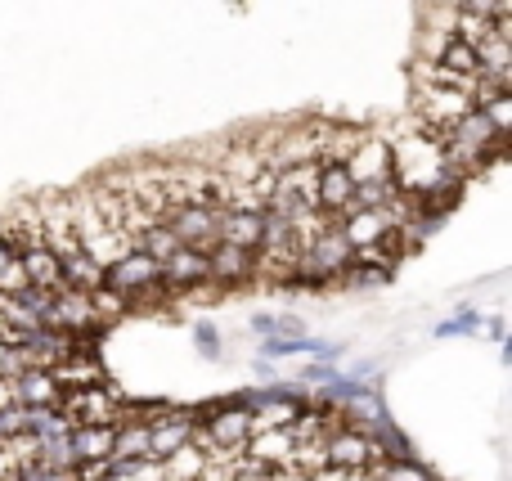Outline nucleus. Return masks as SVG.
Listing matches in <instances>:
<instances>
[{
	"instance_id": "11",
	"label": "nucleus",
	"mask_w": 512,
	"mask_h": 481,
	"mask_svg": "<svg viewBox=\"0 0 512 481\" xmlns=\"http://www.w3.org/2000/svg\"><path fill=\"white\" fill-rule=\"evenodd\" d=\"M158 266H162V288H198V284H207V252L203 248L180 243V248L171 252L167 261H158Z\"/></svg>"
},
{
	"instance_id": "5",
	"label": "nucleus",
	"mask_w": 512,
	"mask_h": 481,
	"mask_svg": "<svg viewBox=\"0 0 512 481\" xmlns=\"http://www.w3.org/2000/svg\"><path fill=\"white\" fill-rule=\"evenodd\" d=\"M45 329H59V333H90L99 329V315H95V302H90V293H81V288H59V293H50V306H45L41 315Z\"/></svg>"
},
{
	"instance_id": "21",
	"label": "nucleus",
	"mask_w": 512,
	"mask_h": 481,
	"mask_svg": "<svg viewBox=\"0 0 512 481\" xmlns=\"http://www.w3.org/2000/svg\"><path fill=\"white\" fill-rule=\"evenodd\" d=\"M23 288H32V284H27V270L18 261V248H14V239L0 234V293H23Z\"/></svg>"
},
{
	"instance_id": "18",
	"label": "nucleus",
	"mask_w": 512,
	"mask_h": 481,
	"mask_svg": "<svg viewBox=\"0 0 512 481\" xmlns=\"http://www.w3.org/2000/svg\"><path fill=\"white\" fill-rule=\"evenodd\" d=\"M283 468H297L306 477H319L328 473V437H315V441H292V455Z\"/></svg>"
},
{
	"instance_id": "20",
	"label": "nucleus",
	"mask_w": 512,
	"mask_h": 481,
	"mask_svg": "<svg viewBox=\"0 0 512 481\" xmlns=\"http://www.w3.org/2000/svg\"><path fill=\"white\" fill-rule=\"evenodd\" d=\"M297 410H301L297 401L270 396V401H261V405L252 410V432H261V428H288V423L297 419Z\"/></svg>"
},
{
	"instance_id": "15",
	"label": "nucleus",
	"mask_w": 512,
	"mask_h": 481,
	"mask_svg": "<svg viewBox=\"0 0 512 481\" xmlns=\"http://www.w3.org/2000/svg\"><path fill=\"white\" fill-rule=\"evenodd\" d=\"M54 383L63 387V392H72V387H90V383H104V369H99V360L90 356V347H77L72 356H63L59 365H50Z\"/></svg>"
},
{
	"instance_id": "16",
	"label": "nucleus",
	"mask_w": 512,
	"mask_h": 481,
	"mask_svg": "<svg viewBox=\"0 0 512 481\" xmlns=\"http://www.w3.org/2000/svg\"><path fill=\"white\" fill-rule=\"evenodd\" d=\"M472 50H477V72H490V77H512V36L508 32L490 27V32L481 36Z\"/></svg>"
},
{
	"instance_id": "13",
	"label": "nucleus",
	"mask_w": 512,
	"mask_h": 481,
	"mask_svg": "<svg viewBox=\"0 0 512 481\" xmlns=\"http://www.w3.org/2000/svg\"><path fill=\"white\" fill-rule=\"evenodd\" d=\"M355 194V180L346 176L342 162H319V212L342 216Z\"/></svg>"
},
{
	"instance_id": "12",
	"label": "nucleus",
	"mask_w": 512,
	"mask_h": 481,
	"mask_svg": "<svg viewBox=\"0 0 512 481\" xmlns=\"http://www.w3.org/2000/svg\"><path fill=\"white\" fill-rule=\"evenodd\" d=\"M113 437L117 428L108 423H81V428H68V450L72 459L81 464H99V459H113Z\"/></svg>"
},
{
	"instance_id": "8",
	"label": "nucleus",
	"mask_w": 512,
	"mask_h": 481,
	"mask_svg": "<svg viewBox=\"0 0 512 481\" xmlns=\"http://www.w3.org/2000/svg\"><path fill=\"white\" fill-rule=\"evenodd\" d=\"M63 387L54 383L50 369H23L9 378V405H27V410H59Z\"/></svg>"
},
{
	"instance_id": "10",
	"label": "nucleus",
	"mask_w": 512,
	"mask_h": 481,
	"mask_svg": "<svg viewBox=\"0 0 512 481\" xmlns=\"http://www.w3.org/2000/svg\"><path fill=\"white\" fill-rule=\"evenodd\" d=\"M265 234V212H239V207H221V225H216V243L256 252Z\"/></svg>"
},
{
	"instance_id": "3",
	"label": "nucleus",
	"mask_w": 512,
	"mask_h": 481,
	"mask_svg": "<svg viewBox=\"0 0 512 481\" xmlns=\"http://www.w3.org/2000/svg\"><path fill=\"white\" fill-rule=\"evenodd\" d=\"M59 419L68 423V428H81V423H108V428H117V423H122V401H117L104 383L72 387L59 401Z\"/></svg>"
},
{
	"instance_id": "25",
	"label": "nucleus",
	"mask_w": 512,
	"mask_h": 481,
	"mask_svg": "<svg viewBox=\"0 0 512 481\" xmlns=\"http://www.w3.org/2000/svg\"><path fill=\"white\" fill-rule=\"evenodd\" d=\"M481 113H486V122L495 126L499 135H508L512 131V90H508V95L486 99V104H481Z\"/></svg>"
},
{
	"instance_id": "26",
	"label": "nucleus",
	"mask_w": 512,
	"mask_h": 481,
	"mask_svg": "<svg viewBox=\"0 0 512 481\" xmlns=\"http://www.w3.org/2000/svg\"><path fill=\"white\" fill-rule=\"evenodd\" d=\"M162 481H176V477H167V473H162Z\"/></svg>"
},
{
	"instance_id": "14",
	"label": "nucleus",
	"mask_w": 512,
	"mask_h": 481,
	"mask_svg": "<svg viewBox=\"0 0 512 481\" xmlns=\"http://www.w3.org/2000/svg\"><path fill=\"white\" fill-rule=\"evenodd\" d=\"M243 455L252 459V464L261 468H283L292 455V432L288 428H261L248 437V446H243Z\"/></svg>"
},
{
	"instance_id": "22",
	"label": "nucleus",
	"mask_w": 512,
	"mask_h": 481,
	"mask_svg": "<svg viewBox=\"0 0 512 481\" xmlns=\"http://www.w3.org/2000/svg\"><path fill=\"white\" fill-rule=\"evenodd\" d=\"M436 63H445L454 77H477V50H472L468 41H459V36H450V41L441 45Z\"/></svg>"
},
{
	"instance_id": "1",
	"label": "nucleus",
	"mask_w": 512,
	"mask_h": 481,
	"mask_svg": "<svg viewBox=\"0 0 512 481\" xmlns=\"http://www.w3.org/2000/svg\"><path fill=\"white\" fill-rule=\"evenodd\" d=\"M472 90L468 86H423L414 90V122L423 126L427 135L441 140L463 113H472Z\"/></svg>"
},
{
	"instance_id": "2",
	"label": "nucleus",
	"mask_w": 512,
	"mask_h": 481,
	"mask_svg": "<svg viewBox=\"0 0 512 481\" xmlns=\"http://www.w3.org/2000/svg\"><path fill=\"white\" fill-rule=\"evenodd\" d=\"M99 288L117 293L122 302H135V297H149L153 288H162V266L144 248H126L113 266H104V284Z\"/></svg>"
},
{
	"instance_id": "17",
	"label": "nucleus",
	"mask_w": 512,
	"mask_h": 481,
	"mask_svg": "<svg viewBox=\"0 0 512 481\" xmlns=\"http://www.w3.org/2000/svg\"><path fill=\"white\" fill-rule=\"evenodd\" d=\"M207 468V450L194 446V441H185V446H176L167 459H162V473L176 477V481H198V473Z\"/></svg>"
},
{
	"instance_id": "23",
	"label": "nucleus",
	"mask_w": 512,
	"mask_h": 481,
	"mask_svg": "<svg viewBox=\"0 0 512 481\" xmlns=\"http://www.w3.org/2000/svg\"><path fill=\"white\" fill-rule=\"evenodd\" d=\"M135 248H144V252H149V257H153V261H167V257H171V252H176V248H180V239H176V230H171V225H167V221H153V225H149V230H144V234H140V239H135Z\"/></svg>"
},
{
	"instance_id": "19",
	"label": "nucleus",
	"mask_w": 512,
	"mask_h": 481,
	"mask_svg": "<svg viewBox=\"0 0 512 481\" xmlns=\"http://www.w3.org/2000/svg\"><path fill=\"white\" fill-rule=\"evenodd\" d=\"M113 459H149V423H117Z\"/></svg>"
},
{
	"instance_id": "7",
	"label": "nucleus",
	"mask_w": 512,
	"mask_h": 481,
	"mask_svg": "<svg viewBox=\"0 0 512 481\" xmlns=\"http://www.w3.org/2000/svg\"><path fill=\"white\" fill-rule=\"evenodd\" d=\"M342 167H346V176H351L355 185H378V180H391V140L364 131V140L346 153Z\"/></svg>"
},
{
	"instance_id": "4",
	"label": "nucleus",
	"mask_w": 512,
	"mask_h": 481,
	"mask_svg": "<svg viewBox=\"0 0 512 481\" xmlns=\"http://www.w3.org/2000/svg\"><path fill=\"white\" fill-rule=\"evenodd\" d=\"M382 459H391V455H382L378 441L360 428H337L333 437H328V473L355 477V473H369V468L382 464Z\"/></svg>"
},
{
	"instance_id": "24",
	"label": "nucleus",
	"mask_w": 512,
	"mask_h": 481,
	"mask_svg": "<svg viewBox=\"0 0 512 481\" xmlns=\"http://www.w3.org/2000/svg\"><path fill=\"white\" fill-rule=\"evenodd\" d=\"M369 477H373V481H432V473H427V468L409 464V459H400V455H391V459H382V464H373Z\"/></svg>"
},
{
	"instance_id": "6",
	"label": "nucleus",
	"mask_w": 512,
	"mask_h": 481,
	"mask_svg": "<svg viewBox=\"0 0 512 481\" xmlns=\"http://www.w3.org/2000/svg\"><path fill=\"white\" fill-rule=\"evenodd\" d=\"M162 221L176 230L180 243H189V248H212L216 243V225H221V207L212 203H171L167 216Z\"/></svg>"
},
{
	"instance_id": "9",
	"label": "nucleus",
	"mask_w": 512,
	"mask_h": 481,
	"mask_svg": "<svg viewBox=\"0 0 512 481\" xmlns=\"http://www.w3.org/2000/svg\"><path fill=\"white\" fill-rule=\"evenodd\" d=\"M252 261H256V252L230 248V243H212V248H207V284H221V288L248 284Z\"/></svg>"
}]
</instances>
